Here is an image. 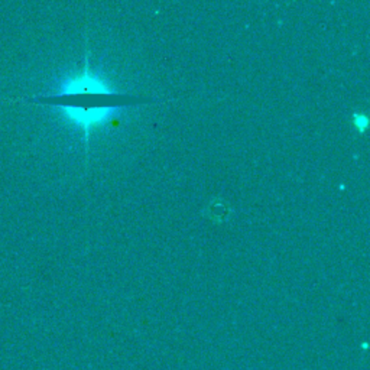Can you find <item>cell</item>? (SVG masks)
Returning a JSON list of instances; mask_svg holds the SVG:
<instances>
[{
  "label": "cell",
  "instance_id": "cell-1",
  "mask_svg": "<svg viewBox=\"0 0 370 370\" xmlns=\"http://www.w3.org/2000/svg\"><path fill=\"white\" fill-rule=\"evenodd\" d=\"M51 107L58 108L61 112V116L67 122L81 129V131L84 132L86 140H88L90 132L92 131V129L106 124L120 110V106L83 107V106H74V104H52Z\"/></svg>",
  "mask_w": 370,
  "mask_h": 370
},
{
  "label": "cell",
  "instance_id": "cell-2",
  "mask_svg": "<svg viewBox=\"0 0 370 370\" xmlns=\"http://www.w3.org/2000/svg\"><path fill=\"white\" fill-rule=\"evenodd\" d=\"M112 92L115 91L108 87L107 81L95 71H91L88 61H86L84 70L76 74V76H70L64 79L58 84L54 95L49 97L68 99L83 95H112Z\"/></svg>",
  "mask_w": 370,
  "mask_h": 370
}]
</instances>
